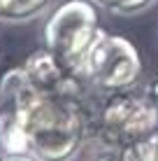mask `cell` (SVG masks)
Instances as JSON below:
<instances>
[{
    "label": "cell",
    "mask_w": 158,
    "mask_h": 161,
    "mask_svg": "<svg viewBox=\"0 0 158 161\" xmlns=\"http://www.w3.org/2000/svg\"><path fill=\"white\" fill-rule=\"evenodd\" d=\"M0 110H9L37 161H72L84 145V117L68 96L42 93L23 68H12L0 82Z\"/></svg>",
    "instance_id": "1"
},
{
    "label": "cell",
    "mask_w": 158,
    "mask_h": 161,
    "mask_svg": "<svg viewBox=\"0 0 158 161\" xmlns=\"http://www.w3.org/2000/svg\"><path fill=\"white\" fill-rule=\"evenodd\" d=\"M100 33L93 5L89 0H68L44 24V44L65 65L79 73L81 61Z\"/></svg>",
    "instance_id": "2"
},
{
    "label": "cell",
    "mask_w": 158,
    "mask_h": 161,
    "mask_svg": "<svg viewBox=\"0 0 158 161\" xmlns=\"http://www.w3.org/2000/svg\"><path fill=\"white\" fill-rule=\"evenodd\" d=\"M142 73V58L135 44L121 35L100 33L79 65V75L105 91H123Z\"/></svg>",
    "instance_id": "3"
},
{
    "label": "cell",
    "mask_w": 158,
    "mask_h": 161,
    "mask_svg": "<svg viewBox=\"0 0 158 161\" xmlns=\"http://www.w3.org/2000/svg\"><path fill=\"white\" fill-rule=\"evenodd\" d=\"M158 110L146 98L116 96L107 103L100 119V136L112 147H126L156 133Z\"/></svg>",
    "instance_id": "4"
},
{
    "label": "cell",
    "mask_w": 158,
    "mask_h": 161,
    "mask_svg": "<svg viewBox=\"0 0 158 161\" xmlns=\"http://www.w3.org/2000/svg\"><path fill=\"white\" fill-rule=\"evenodd\" d=\"M23 70L28 75L30 84L40 89L42 93H51V96H70L72 91V77L68 75V70H72L70 65H65L56 54H51L49 49H40V52L30 54L28 61L23 63ZM77 73V70H74Z\"/></svg>",
    "instance_id": "5"
},
{
    "label": "cell",
    "mask_w": 158,
    "mask_h": 161,
    "mask_svg": "<svg viewBox=\"0 0 158 161\" xmlns=\"http://www.w3.org/2000/svg\"><path fill=\"white\" fill-rule=\"evenodd\" d=\"M9 154H28V140L14 114L0 110V157Z\"/></svg>",
    "instance_id": "6"
},
{
    "label": "cell",
    "mask_w": 158,
    "mask_h": 161,
    "mask_svg": "<svg viewBox=\"0 0 158 161\" xmlns=\"http://www.w3.org/2000/svg\"><path fill=\"white\" fill-rule=\"evenodd\" d=\"M49 0H0V21L5 24H23L47 9Z\"/></svg>",
    "instance_id": "7"
},
{
    "label": "cell",
    "mask_w": 158,
    "mask_h": 161,
    "mask_svg": "<svg viewBox=\"0 0 158 161\" xmlns=\"http://www.w3.org/2000/svg\"><path fill=\"white\" fill-rule=\"evenodd\" d=\"M119 161H158V131L121 147Z\"/></svg>",
    "instance_id": "8"
},
{
    "label": "cell",
    "mask_w": 158,
    "mask_h": 161,
    "mask_svg": "<svg viewBox=\"0 0 158 161\" xmlns=\"http://www.w3.org/2000/svg\"><path fill=\"white\" fill-rule=\"evenodd\" d=\"M98 3L116 14H133V12H140L142 7H146L151 0H98Z\"/></svg>",
    "instance_id": "9"
},
{
    "label": "cell",
    "mask_w": 158,
    "mask_h": 161,
    "mask_svg": "<svg viewBox=\"0 0 158 161\" xmlns=\"http://www.w3.org/2000/svg\"><path fill=\"white\" fill-rule=\"evenodd\" d=\"M0 161H37L30 154H9V157H0Z\"/></svg>",
    "instance_id": "10"
}]
</instances>
